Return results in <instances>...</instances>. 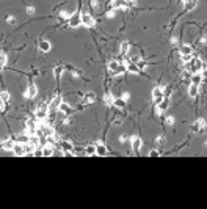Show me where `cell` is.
I'll use <instances>...</instances> for the list:
<instances>
[{
	"mask_svg": "<svg viewBox=\"0 0 207 209\" xmlns=\"http://www.w3.org/2000/svg\"><path fill=\"white\" fill-rule=\"evenodd\" d=\"M188 65H190V73H192V74L201 73V69L204 68V63H202V60H201V58H193Z\"/></svg>",
	"mask_w": 207,
	"mask_h": 209,
	"instance_id": "cell-2",
	"label": "cell"
},
{
	"mask_svg": "<svg viewBox=\"0 0 207 209\" xmlns=\"http://www.w3.org/2000/svg\"><path fill=\"white\" fill-rule=\"evenodd\" d=\"M127 71L130 73V74H140V71H141V69L140 68H138V65L136 63H127Z\"/></svg>",
	"mask_w": 207,
	"mask_h": 209,
	"instance_id": "cell-22",
	"label": "cell"
},
{
	"mask_svg": "<svg viewBox=\"0 0 207 209\" xmlns=\"http://www.w3.org/2000/svg\"><path fill=\"white\" fill-rule=\"evenodd\" d=\"M58 16L61 17V19H67V21H69L72 14H71V13H67V11H60V13H58Z\"/></svg>",
	"mask_w": 207,
	"mask_h": 209,
	"instance_id": "cell-34",
	"label": "cell"
},
{
	"mask_svg": "<svg viewBox=\"0 0 207 209\" xmlns=\"http://www.w3.org/2000/svg\"><path fill=\"white\" fill-rule=\"evenodd\" d=\"M205 71H207V66H205Z\"/></svg>",
	"mask_w": 207,
	"mask_h": 209,
	"instance_id": "cell-51",
	"label": "cell"
},
{
	"mask_svg": "<svg viewBox=\"0 0 207 209\" xmlns=\"http://www.w3.org/2000/svg\"><path fill=\"white\" fill-rule=\"evenodd\" d=\"M129 61L130 63H138V61H140V57H138V55H132V57H129Z\"/></svg>",
	"mask_w": 207,
	"mask_h": 209,
	"instance_id": "cell-37",
	"label": "cell"
},
{
	"mask_svg": "<svg viewBox=\"0 0 207 209\" xmlns=\"http://www.w3.org/2000/svg\"><path fill=\"white\" fill-rule=\"evenodd\" d=\"M166 123H168L169 126H172V124H174V116H168V118H166Z\"/></svg>",
	"mask_w": 207,
	"mask_h": 209,
	"instance_id": "cell-39",
	"label": "cell"
},
{
	"mask_svg": "<svg viewBox=\"0 0 207 209\" xmlns=\"http://www.w3.org/2000/svg\"><path fill=\"white\" fill-rule=\"evenodd\" d=\"M91 6H93V8H97V6H99L97 0H91Z\"/></svg>",
	"mask_w": 207,
	"mask_h": 209,
	"instance_id": "cell-45",
	"label": "cell"
},
{
	"mask_svg": "<svg viewBox=\"0 0 207 209\" xmlns=\"http://www.w3.org/2000/svg\"><path fill=\"white\" fill-rule=\"evenodd\" d=\"M149 156L151 157H157V156H160V153L157 149H152V151H149Z\"/></svg>",
	"mask_w": 207,
	"mask_h": 209,
	"instance_id": "cell-38",
	"label": "cell"
},
{
	"mask_svg": "<svg viewBox=\"0 0 207 209\" xmlns=\"http://www.w3.org/2000/svg\"><path fill=\"white\" fill-rule=\"evenodd\" d=\"M126 138H127L126 135H121V137H119V142H121V143H123V142H126Z\"/></svg>",
	"mask_w": 207,
	"mask_h": 209,
	"instance_id": "cell-48",
	"label": "cell"
},
{
	"mask_svg": "<svg viewBox=\"0 0 207 209\" xmlns=\"http://www.w3.org/2000/svg\"><path fill=\"white\" fill-rule=\"evenodd\" d=\"M193 52V47L190 44H182L181 46V55H192Z\"/></svg>",
	"mask_w": 207,
	"mask_h": 209,
	"instance_id": "cell-24",
	"label": "cell"
},
{
	"mask_svg": "<svg viewBox=\"0 0 207 209\" xmlns=\"http://www.w3.org/2000/svg\"><path fill=\"white\" fill-rule=\"evenodd\" d=\"M67 69H69V73L74 74V77H80V76H82L80 71H77V69H74V68H71V66H67Z\"/></svg>",
	"mask_w": 207,
	"mask_h": 209,
	"instance_id": "cell-35",
	"label": "cell"
},
{
	"mask_svg": "<svg viewBox=\"0 0 207 209\" xmlns=\"http://www.w3.org/2000/svg\"><path fill=\"white\" fill-rule=\"evenodd\" d=\"M165 86H155V88L152 90V102L155 104V106H159V104L165 99Z\"/></svg>",
	"mask_w": 207,
	"mask_h": 209,
	"instance_id": "cell-1",
	"label": "cell"
},
{
	"mask_svg": "<svg viewBox=\"0 0 207 209\" xmlns=\"http://www.w3.org/2000/svg\"><path fill=\"white\" fill-rule=\"evenodd\" d=\"M181 57H182V61H184V63H190V61L193 60L192 55H181Z\"/></svg>",
	"mask_w": 207,
	"mask_h": 209,
	"instance_id": "cell-36",
	"label": "cell"
},
{
	"mask_svg": "<svg viewBox=\"0 0 207 209\" xmlns=\"http://www.w3.org/2000/svg\"><path fill=\"white\" fill-rule=\"evenodd\" d=\"M63 102V99H61V96L60 94H57V96H54V99L50 101V109L52 110H58V107H60V104Z\"/></svg>",
	"mask_w": 207,
	"mask_h": 209,
	"instance_id": "cell-13",
	"label": "cell"
},
{
	"mask_svg": "<svg viewBox=\"0 0 207 209\" xmlns=\"http://www.w3.org/2000/svg\"><path fill=\"white\" fill-rule=\"evenodd\" d=\"M27 13H28V14H33V13H34V8H33V6H27Z\"/></svg>",
	"mask_w": 207,
	"mask_h": 209,
	"instance_id": "cell-43",
	"label": "cell"
},
{
	"mask_svg": "<svg viewBox=\"0 0 207 209\" xmlns=\"http://www.w3.org/2000/svg\"><path fill=\"white\" fill-rule=\"evenodd\" d=\"M130 140H132V149H133V153H138V151H140V148H141V145H143V140H141L140 137H132Z\"/></svg>",
	"mask_w": 207,
	"mask_h": 209,
	"instance_id": "cell-9",
	"label": "cell"
},
{
	"mask_svg": "<svg viewBox=\"0 0 207 209\" xmlns=\"http://www.w3.org/2000/svg\"><path fill=\"white\" fill-rule=\"evenodd\" d=\"M201 82H202V76H201L199 73L192 74V83H195V85H201Z\"/></svg>",
	"mask_w": 207,
	"mask_h": 209,
	"instance_id": "cell-26",
	"label": "cell"
},
{
	"mask_svg": "<svg viewBox=\"0 0 207 209\" xmlns=\"http://www.w3.org/2000/svg\"><path fill=\"white\" fill-rule=\"evenodd\" d=\"M126 71H127V65H126V63H119V66L116 68V71H115V73H112V74L116 77V76H123Z\"/></svg>",
	"mask_w": 207,
	"mask_h": 209,
	"instance_id": "cell-20",
	"label": "cell"
},
{
	"mask_svg": "<svg viewBox=\"0 0 207 209\" xmlns=\"http://www.w3.org/2000/svg\"><path fill=\"white\" fill-rule=\"evenodd\" d=\"M155 143H157V145H162V143H163V137H157V138H155Z\"/></svg>",
	"mask_w": 207,
	"mask_h": 209,
	"instance_id": "cell-41",
	"label": "cell"
},
{
	"mask_svg": "<svg viewBox=\"0 0 207 209\" xmlns=\"http://www.w3.org/2000/svg\"><path fill=\"white\" fill-rule=\"evenodd\" d=\"M198 93H199V85L190 83V86H188V96H190V98H196Z\"/></svg>",
	"mask_w": 207,
	"mask_h": 209,
	"instance_id": "cell-17",
	"label": "cell"
},
{
	"mask_svg": "<svg viewBox=\"0 0 207 209\" xmlns=\"http://www.w3.org/2000/svg\"><path fill=\"white\" fill-rule=\"evenodd\" d=\"M6 22H10V24H13V22H14V17H13V16H10V17H6Z\"/></svg>",
	"mask_w": 207,
	"mask_h": 209,
	"instance_id": "cell-47",
	"label": "cell"
},
{
	"mask_svg": "<svg viewBox=\"0 0 207 209\" xmlns=\"http://www.w3.org/2000/svg\"><path fill=\"white\" fill-rule=\"evenodd\" d=\"M52 154H54V146H52L50 143L44 145L43 146V156H44V157H50Z\"/></svg>",
	"mask_w": 207,
	"mask_h": 209,
	"instance_id": "cell-21",
	"label": "cell"
},
{
	"mask_svg": "<svg viewBox=\"0 0 207 209\" xmlns=\"http://www.w3.org/2000/svg\"><path fill=\"white\" fill-rule=\"evenodd\" d=\"M63 71H64V66H55V68H54V76H55L57 79H60V77L63 76Z\"/></svg>",
	"mask_w": 207,
	"mask_h": 209,
	"instance_id": "cell-27",
	"label": "cell"
},
{
	"mask_svg": "<svg viewBox=\"0 0 207 209\" xmlns=\"http://www.w3.org/2000/svg\"><path fill=\"white\" fill-rule=\"evenodd\" d=\"M6 63H8V57H6L5 52H2V54H0V66L5 68V66H6Z\"/></svg>",
	"mask_w": 207,
	"mask_h": 209,
	"instance_id": "cell-33",
	"label": "cell"
},
{
	"mask_svg": "<svg viewBox=\"0 0 207 209\" xmlns=\"http://www.w3.org/2000/svg\"><path fill=\"white\" fill-rule=\"evenodd\" d=\"M67 24H69V27H72V28L80 27L82 25V13H74L71 16V19L67 21Z\"/></svg>",
	"mask_w": 207,
	"mask_h": 209,
	"instance_id": "cell-4",
	"label": "cell"
},
{
	"mask_svg": "<svg viewBox=\"0 0 207 209\" xmlns=\"http://www.w3.org/2000/svg\"><path fill=\"white\" fill-rule=\"evenodd\" d=\"M36 94H38V88H36V85H34V83H30V85H28V88H27V91L24 93V96H25V98H28V99H33Z\"/></svg>",
	"mask_w": 207,
	"mask_h": 209,
	"instance_id": "cell-7",
	"label": "cell"
},
{
	"mask_svg": "<svg viewBox=\"0 0 207 209\" xmlns=\"http://www.w3.org/2000/svg\"><path fill=\"white\" fill-rule=\"evenodd\" d=\"M118 66H119V61H116V60H112V61L107 65V68H108V71H110V73H115Z\"/></svg>",
	"mask_w": 207,
	"mask_h": 209,
	"instance_id": "cell-30",
	"label": "cell"
},
{
	"mask_svg": "<svg viewBox=\"0 0 207 209\" xmlns=\"http://www.w3.org/2000/svg\"><path fill=\"white\" fill-rule=\"evenodd\" d=\"M82 25H83V27H88V28L94 27V25H96L94 17H93L91 14H88V13H82Z\"/></svg>",
	"mask_w": 207,
	"mask_h": 209,
	"instance_id": "cell-3",
	"label": "cell"
},
{
	"mask_svg": "<svg viewBox=\"0 0 207 209\" xmlns=\"http://www.w3.org/2000/svg\"><path fill=\"white\" fill-rule=\"evenodd\" d=\"M199 41H201V43H205V41H207V38H205V36H201V40H199Z\"/></svg>",
	"mask_w": 207,
	"mask_h": 209,
	"instance_id": "cell-49",
	"label": "cell"
},
{
	"mask_svg": "<svg viewBox=\"0 0 207 209\" xmlns=\"http://www.w3.org/2000/svg\"><path fill=\"white\" fill-rule=\"evenodd\" d=\"M113 101H115V98H113V94L110 91H107L105 94H104V102H105L107 106H113Z\"/></svg>",
	"mask_w": 207,
	"mask_h": 209,
	"instance_id": "cell-25",
	"label": "cell"
},
{
	"mask_svg": "<svg viewBox=\"0 0 207 209\" xmlns=\"http://www.w3.org/2000/svg\"><path fill=\"white\" fill-rule=\"evenodd\" d=\"M14 143L16 142H13V140H10V138H5V140L2 142V149L3 151H13V146H14Z\"/></svg>",
	"mask_w": 207,
	"mask_h": 209,
	"instance_id": "cell-23",
	"label": "cell"
},
{
	"mask_svg": "<svg viewBox=\"0 0 207 209\" xmlns=\"http://www.w3.org/2000/svg\"><path fill=\"white\" fill-rule=\"evenodd\" d=\"M204 126H205V119H204V118H199V119H196L195 123H193L192 131H193V132H199Z\"/></svg>",
	"mask_w": 207,
	"mask_h": 209,
	"instance_id": "cell-11",
	"label": "cell"
},
{
	"mask_svg": "<svg viewBox=\"0 0 207 209\" xmlns=\"http://www.w3.org/2000/svg\"><path fill=\"white\" fill-rule=\"evenodd\" d=\"M96 154H97V156H102V157H104V156H107V154H108L107 146L104 145L102 142H97V143H96Z\"/></svg>",
	"mask_w": 207,
	"mask_h": 209,
	"instance_id": "cell-8",
	"label": "cell"
},
{
	"mask_svg": "<svg viewBox=\"0 0 207 209\" xmlns=\"http://www.w3.org/2000/svg\"><path fill=\"white\" fill-rule=\"evenodd\" d=\"M10 93L8 91H2L0 93V102H5V104H8V101H10Z\"/></svg>",
	"mask_w": 207,
	"mask_h": 209,
	"instance_id": "cell-32",
	"label": "cell"
},
{
	"mask_svg": "<svg viewBox=\"0 0 207 209\" xmlns=\"http://www.w3.org/2000/svg\"><path fill=\"white\" fill-rule=\"evenodd\" d=\"M136 65H138V68H140V69H144V68H146V63H144V61H141V60L138 61Z\"/></svg>",
	"mask_w": 207,
	"mask_h": 209,
	"instance_id": "cell-40",
	"label": "cell"
},
{
	"mask_svg": "<svg viewBox=\"0 0 207 209\" xmlns=\"http://www.w3.org/2000/svg\"><path fill=\"white\" fill-rule=\"evenodd\" d=\"M85 154L86 156H94L96 154V145H88L85 148Z\"/></svg>",
	"mask_w": 207,
	"mask_h": 209,
	"instance_id": "cell-29",
	"label": "cell"
},
{
	"mask_svg": "<svg viewBox=\"0 0 207 209\" xmlns=\"http://www.w3.org/2000/svg\"><path fill=\"white\" fill-rule=\"evenodd\" d=\"M50 43L47 41V40H43V41H39V44H38V49H39V52H43V54H47V52L50 50Z\"/></svg>",
	"mask_w": 207,
	"mask_h": 209,
	"instance_id": "cell-14",
	"label": "cell"
},
{
	"mask_svg": "<svg viewBox=\"0 0 207 209\" xmlns=\"http://www.w3.org/2000/svg\"><path fill=\"white\" fill-rule=\"evenodd\" d=\"M196 0H190V2H187L185 3V11H192V10H195L196 8Z\"/></svg>",
	"mask_w": 207,
	"mask_h": 209,
	"instance_id": "cell-31",
	"label": "cell"
},
{
	"mask_svg": "<svg viewBox=\"0 0 207 209\" xmlns=\"http://www.w3.org/2000/svg\"><path fill=\"white\" fill-rule=\"evenodd\" d=\"M162 113H163V112H162V110L159 109V106H155V115H159V116H160Z\"/></svg>",
	"mask_w": 207,
	"mask_h": 209,
	"instance_id": "cell-42",
	"label": "cell"
},
{
	"mask_svg": "<svg viewBox=\"0 0 207 209\" xmlns=\"http://www.w3.org/2000/svg\"><path fill=\"white\" fill-rule=\"evenodd\" d=\"M61 151L64 154H72L74 156V145L69 140H61Z\"/></svg>",
	"mask_w": 207,
	"mask_h": 209,
	"instance_id": "cell-5",
	"label": "cell"
},
{
	"mask_svg": "<svg viewBox=\"0 0 207 209\" xmlns=\"http://www.w3.org/2000/svg\"><path fill=\"white\" fill-rule=\"evenodd\" d=\"M121 98H123V99H126V101H129V98H130V94H129V93L126 91V93H124L123 96H121Z\"/></svg>",
	"mask_w": 207,
	"mask_h": 209,
	"instance_id": "cell-46",
	"label": "cell"
},
{
	"mask_svg": "<svg viewBox=\"0 0 207 209\" xmlns=\"http://www.w3.org/2000/svg\"><path fill=\"white\" fill-rule=\"evenodd\" d=\"M58 110L63 113V115H71V112H72V109H71V106H69V104L67 102H61L60 104V107H58Z\"/></svg>",
	"mask_w": 207,
	"mask_h": 209,
	"instance_id": "cell-16",
	"label": "cell"
},
{
	"mask_svg": "<svg viewBox=\"0 0 207 209\" xmlns=\"http://www.w3.org/2000/svg\"><path fill=\"white\" fill-rule=\"evenodd\" d=\"M159 109H160L162 112H166V110L169 109V101H168L166 98H165V99H163V101L159 104Z\"/></svg>",
	"mask_w": 207,
	"mask_h": 209,
	"instance_id": "cell-28",
	"label": "cell"
},
{
	"mask_svg": "<svg viewBox=\"0 0 207 209\" xmlns=\"http://www.w3.org/2000/svg\"><path fill=\"white\" fill-rule=\"evenodd\" d=\"M14 156H25L27 153H25V145H22V143H14V146H13V151H11Z\"/></svg>",
	"mask_w": 207,
	"mask_h": 209,
	"instance_id": "cell-6",
	"label": "cell"
},
{
	"mask_svg": "<svg viewBox=\"0 0 207 209\" xmlns=\"http://www.w3.org/2000/svg\"><path fill=\"white\" fill-rule=\"evenodd\" d=\"M5 109H6V104H5V102H0V110L5 112Z\"/></svg>",
	"mask_w": 207,
	"mask_h": 209,
	"instance_id": "cell-44",
	"label": "cell"
},
{
	"mask_svg": "<svg viewBox=\"0 0 207 209\" xmlns=\"http://www.w3.org/2000/svg\"><path fill=\"white\" fill-rule=\"evenodd\" d=\"M112 6H113L115 10H126V8H129L126 0H113V2H112Z\"/></svg>",
	"mask_w": 207,
	"mask_h": 209,
	"instance_id": "cell-12",
	"label": "cell"
},
{
	"mask_svg": "<svg viewBox=\"0 0 207 209\" xmlns=\"http://www.w3.org/2000/svg\"><path fill=\"white\" fill-rule=\"evenodd\" d=\"M129 50H130V43L129 41H123V43H121V46H119V54L121 55H127Z\"/></svg>",
	"mask_w": 207,
	"mask_h": 209,
	"instance_id": "cell-18",
	"label": "cell"
},
{
	"mask_svg": "<svg viewBox=\"0 0 207 209\" xmlns=\"http://www.w3.org/2000/svg\"><path fill=\"white\" fill-rule=\"evenodd\" d=\"M113 106H115L116 109H126V106H127V101H126V99H123V98H115V101H113Z\"/></svg>",
	"mask_w": 207,
	"mask_h": 209,
	"instance_id": "cell-19",
	"label": "cell"
},
{
	"mask_svg": "<svg viewBox=\"0 0 207 209\" xmlns=\"http://www.w3.org/2000/svg\"><path fill=\"white\" fill-rule=\"evenodd\" d=\"M181 2H182V3H187V2H190V0H181Z\"/></svg>",
	"mask_w": 207,
	"mask_h": 209,
	"instance_id": "cell-50",
	"label": "cell"
},
{
	"mask_svg": "<svg viewBox=\"0 0 207 209\" xmlns=\"http://www.w3.org/2000/svg\"><path fill=\"white\" fill-rule=\"evenodd\" d=\"M30 137H31V135L24 131L22 134H19V135L16 137V142H17V143H22V145H27V143L30 142Z\"/></svg>",
	"mask_w": 207,
	"mask_h": 209,
	"instance_id": "cell-10",
	"label": "cell"
},
{
	"mask_svg": "<svg viewBox=\"0 0 207 209\" xmlns=\"http://www.w3.org/2000/svg\"><path fill=\"white\" fill-rule=\"evenodd\" d=\"M96 102V94L93 91H88L83 94V104H94Z\"/></svg>",
	"mask_w": 207,
	"mask_h": 209,
	"instance_id": "cell-15",
	"label": "cell"
}]
</instances>
